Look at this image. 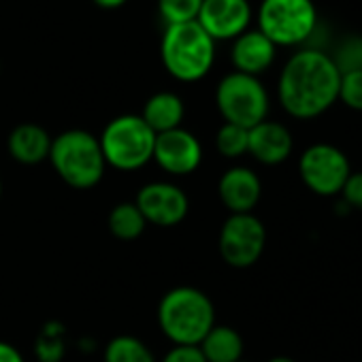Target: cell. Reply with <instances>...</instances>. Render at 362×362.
<instances>
[{"mask_svg": "<svg viewBox=\"0 0 362 362\" xmlns=\"http://www.w3.org/2000/svg\"><path fill=\"white\" fill-rule=\"evenodd\" d=\"M35 354L41 362H60L64 358V328L60 324H47L39 332Z\"/></svg>", "mask_w": 362, "mask_h": 362, "instance_id": "obj_23", "label": "cell"}, {"mask_svg": "<svg viewBox=\"0 0 362 362\" xmlns=\"http://www.w3.org/2000/svg\"><path fill=\"white\" fill-rule=\"evenodd\" d=\"M105 362H156V358L141 339L132 334H119L107 343Z\"/></svg>", "mask_w": 362, "mask_h": 362, "instance_id": "obj_20", "label": "cell"}, {"mask_svg": "<svg viewBox=\"0 0 362 362\" xmlns=\"http://www.w3.org/2000/svg\"><path fill=\"white\" fill-rule=\"evenodd\" d=\"M207 362H239L243 360V337L233 326H214L199 343Z\"/></svg>", "mask_w": 362, "mask_h": 362, "instance_id": "obj_18", "label": "cell"}, {"mask_svg": "<svg viewBox=\"0 0 362 362\" xmlns=\"http://www.w3.org/2000/svg\"><path fill=\"white\" fill-rule=\"evenodd\" d=\"M158 324L173 345H199L216 326V307L203 290L179 286L162 296Z\"/></svg>", "mask_w": 362, "mask_h": 362, "instance_id": "obj_2", "label": "cell"}, {"mask_svg": "<svg viewBox=\"0 0 362 362\" xmlns=\"http://www.w3.org/2000/svg\"><path fill=\"white\" fill-rule=\"evenodd\" d=\"M160 58L173 79L194 83L209 75L216 62V41L199 22L166 26L160 43Z\"/></svg>", "mask_w": 362, "mask_h": 362, "instance_id": "obj_3", "label": "cell"}, {"mask_svg": "<svg viewBox=\"0 0 362 362\" xmlns=\"http://www.w3.org/2000/svg\"><path fill=\"white\" fill-rule=\"evenodd\" d=\"M197 22L214 41H235L252 24L250 0H203Z\"/></svg>", "mask_w": 362, "mask_h": 362, "instance_id": "obj_12", "label": "cell"}, {"mask_svg": "<svg viewBox=\"0 0 362 362\" xmlns=\"http://www.w3.org/2000/svg\"><path fill=\"white\" fill-rule=\"evenodd\" d=\"M341 73L330 54L300 47L279 73L277 98L294 119H315L339 100Z\"/></svg>", "mask_w": 362, "mask_h": 362, "instance_id": "obj_1", "label": "cell"}, {"mask_svg": "<svg viewBox=\"0 0 362 362\" xmlns=\"http://www.w3.org/2000/svg\"><path fill=\"white\" fill-rule=\"evenodd\" d=\"M216 107L226 124L250 130L267 119L271 98L258 77L233 71L216 88Z\"/></svg>", "mask_w": 362, "mask_h": 362, "instance_id": "obj_7", "label": "cell"}, {"mask_svg": "<svg viewBox=\"0 0 362 362\" xmlns=\"http://www.w3.org/2000/svg\"><path fill=\"white\" fill-rule=\"evenodd\" d=\"M292 132L279 122L264 119L247 130V153L264 166H277L286 162L292 156Z\"/></svg>", "mask_w": 362, "mask_h": 362, "instance_id": "obj_14", "label": "cell"}, {"mask_svg": "<svg viewBox=\"0 0 362 362\" xmlns=\"http://www.w3.org/2000/svg\"><path fill=\"white\" fill-rule=\"evenodd\" d=\"M222 260L233 269L254 267L267 247V228L254 214H230L218 239Z\"/></svg>", "mask_w": 362, "mask_h": 362, "instance_id": "obj_9", "label": "cell"}, {"mask_svg": "<svg viewBox=\"0 0 362 362\" xmlns=\"http://www.w3.org/2000/svg\"><path fill=\"white\" fill-rule=\"evenodd\" d=\"M320 24L313 0H262L258 30L275 47H303Z\"/></svg>", "mask_w": 362, "mask_h": 362, "instance_id": "obj_6", "label": "cell"}, {"mask_svg": "<svg viewBox=\"0 0 362 362\" xmlns=\"http://www.w3.org/2000/svg\"><path fill=\"white\" fill-rule=\"evenodd\" d=\"M160 362H207L199 345H173Z\"/></svg>", "mask_w": 362, "mask_h": 362, "instance_id": "obj_27", "label": "cell"}, {"mask_svg": "<svg viewBox=\"0 0 362 362\" xmlns=\"http://www.w3.org/2000/svg\"><path fill=\"white\" fill-rule=\"evenodd\" d=\"M218 194L230 214H254L262 197V181L250 166H233L220 177Z\"/></svg>", "mask_w": 362, "mask_h": 362, "instance_id": "obj_13", "label": "cell"}, {"mask_svg": "<svg viewBox=\"0 0 362 362\" xmlns=\"http://www.w3.org/2000/svg\"><path fill=\"white\" fill-rule=\"evenodd\" d=\"M0 197H3V181H0Z\"/></svg>", "mask_w": 362, "mask_h": 362, "instance_id": "obj_31", "label": "cell"}, {"mask_svg": "<svg viewBox=\"0 0 362 362\" xmlns=\"http://www.w3.org/2000/svg\"><path fill=\"white\" fill-rule=\"evenodd\" d=\"M147 228V222L134 203H119L109 214V230L119 241H134Z\"/></svg>", "mask_w": 362, "mask_h": 362, "instance_id": "obj_19", "label": "cell"}, {"mask_svg": "<svg viewBox=\"0 0 362 362\" xmlns=\"http://www.w3.org/2000/svg\"><path fill=\"white\" fill-rule=\"evenodd\" d=\"M153 160L168 175L184 177V175L194 173L201 166L203 145L190 130L175 128V130L156 134Z\"/></svg>", "mask_w": 362, "mask_h": 362, "instance_id": "obj_11", "label": "cell"}, {"mask_svg": "<svg viewBox=\"0 0 362 362\" xmlns=\"http://www.w3.org/2000/svg\"><path fill=\"white\" fill-rule=\"evenodd\" d=\"M134 205L143 214L147 224L160 226V228H173L186 220L190 211V201L186 192L168 181H151L145 184Z\"/></svg>", "mask_w": 362, "mask_h": 362, "instance_id": "obj_10", "label": "cell"}, {"mask_svg": "<svg viewBox=\"0 0 362 362\" xmlns=\"http://www.w3.org/2000/svg\"><path fill=\"white\" fill-rule=\"evenodd\" d=\"M52 136L49 132L39 124H20L9 134V153L20 164H41L49 158L52 149Z\"/></svg>", "mask_w": 362, "mask_h": 362, "instance_id": "obj_16", "label": "cell"}, {"mask_svg": "<svg viewBox=\"0 0 362 362\" xmlns=\"http://www.w3.org/2000/svg\"><path fill=\"white\" fill-rule=\"evenodd\" d=\"M216 149L228 160H237L247 153V130L235 124H222L216 134Z\"/></svg>", "mask_w": 362, "mask_h": 362, "instance_id": "obj_21", "label": "cell"}, {"mask_svg": "<svg viewBox=\"0 0 362 362\" xmlns=\"http://www.w3.org/2000/svg\"><path fill=\"white\" fill-rule=\"evenodd\" d=\"M186 107L175 92H156L147 98L143 107V122L153 130V134H162L175 128H181L184 122Z\"/></svg>", "mask_w": 362, "mask_h": 362, "instance_id": "obj_17", "label": "cell"}, {"mask_svg": "<svg viewBox=\"0 0 362 362\" xmlns=\"http://www.w3.org/2000/svg\"><path fill=\"white\" fill-rule=\"evenodd\" d=\"M203 0H158V11L166 26L197 22Z\"/></svg>", "mask_w": 362, "mask_h": 362, "instance_id": "obj_22", "label": "cell"}, {"mask_svg": "<svg viewBox=\"0 0 362 362\" xmlns=\"http://www.w3.org/2000/svg\"><path fill=\"white\" fill-rule=\"evenodd\" d=\"M47 160L64 184L75 190L98 186L107 168L98 136L79 128L60 132L52 141Z\"/></svg>", "mask_w": 362, "mask_h": 362, "instance_id": "obj_4", "label": "cell"}, {"mask_svg": "<svg viewBox=\"0 0 362 362\" xmlns=\"http://www.w3.org/2000/svg\"><path fill=\"white\" fill-rule=\"evenodd\" d=\"M330 58L341 75L351 71H362V37L349 35L341 39L334 54H330Z\"/></svg>", "mask_w": 362, "mask_h": 362, "instance_id": "obj_24", "label": "cell"}, {"mask_svg": "<svg viewBox=\"0 0 362 362\" xmlns=\"http://www.w3.org/2000/svg\"><path fill=\"white\" fill-rule=\"evenodd\" d=\"M298 175L305 188L322 199L341 197L351 175L349 158L332 143H313L298 158Z\"/></svg>", "mask_w": 362, "mask_h": 362, "instance_id": "obj_8", "label": "cell"}, {"mask_svg": "<svg viewBox=\"0 0 362 362\" xmlns=\"http://www.w3.org/2000/svg\"><path fill=\"white\" fill-rule=\"evenodd\" d=\"M277 47L256 28V30H245L241 37L233 41L230 49V60L237 73L258 77L264 71H269L275 62Z\"/></svg>", "mask_w": 362, "mask_h": 362, "instance_id": "obj_15", "label": "cell"}, {"mask_svg": "<svg viewBox=\"0 0 362 362\" xmlns=\"http://www.w3.org/2000/svg\"><path fill=\"white\" fill-rule=\"evenodd\" d=\"M339 100L351 111H362V71H351L341 75Z\"/></svg>", "mask_w": 362, "mask_h": 362, "instance_id": "obj_25", "label": "cell"}, {"mask_svg": "<svg viewBox=\"0 0 362 362\" xmlns=\"http://www.w3.org/2000/svg\"><path fill=\"white\" fill-rule=\"evenodd\" d=\"M92 3L100 9H119L122 5L128 3V0H92Z\"/></svg>", "mask_w": 362, "mask_h": 362, "instance_id": "obj_29", "label": "cell"}, {"mask_svg": "<svg viewBox=\"0 0 362 362\" xmlns=\"http://www.w3.org/2000/svg\"><path fill=\"white\" fill-rule=\"evenodd\" d=\"M269 362H296V360H292L290 356H273Z\"/></svg>", "mask_w": 362, "mask_h": 362, "instance_id": "obj_30", "label": "cell"}, {"mask_svg": "<svg viewBox=\"0 0 362 362\" xmlns=\"http://www.w3.org/2000/svg\"><path fill=\"white\" fill-rule=\"evenodd\" d=\"M239 362H250V360H239Z\"/></svg>", "mask_w": 362, "mask_h": 362, "instance_id": "obj_32", "label": "cell"}, {"mask_svg": "<svg viewBox=\"0 0 362 362\" xmlns=\"http://www.w3.org/2000/svg\"><path fill=\"white\" fill-rule=\"evenodd\" d=\"M105 162L117 170H136L153 160L156 134L141 115L113 117L98 136Z\"/></svg>", "mask_w": 362, "mask_h": 362, "instance_id": "obj_5", "label": "cell"}, {"mask_svg": "<svg viewBox=\"0 0 362 362\" xmlns=\"http://www.w3.org/2000/svg\"><path fill=\"white\" fill-rule=\"evenodd\" d=\"M0 362H24V356L11 343L0 341Z\"/></svg>", "mask_w": 362, "mask_h": 362, "instance_id": "obj_28", "label": "cell"}, {"mask_svg": "<svg viewBox=\"0 0 362 362\" xmlns=\"http://www.w3.org/2000/svg\"><path fill=\"white\" fill-rule=\"evenodd\" d=\"M349 209L362 211V170H351L339 197Z\"/></svg>", "mask_w": 362, "mask_h": 362, "instance_id": "obj_26", "label": "cell"}]
</instances>
